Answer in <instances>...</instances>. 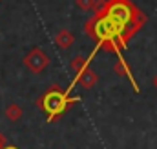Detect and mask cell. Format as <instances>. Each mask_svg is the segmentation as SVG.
<instances>
[{"label": "cell", "instance_id": "cell-1", "mask_svg": "<svg viewBox=\"0 0 157 149\" xmlns=\"http://www.w3.org/2000/svg\"><path fill=\"white\" fill-rule=\"evenodd\" d=\"M22 64H24V67H26L29 73L40 74L42 71H46V69L49 67L51 60H49L48 53H46L42 47H31V49L26 53Z\"/></svg>", "mask_w": 157, "mask_h": 149}, {"label": "cell", "instance_id": "cell-2", "mask_svg": "<svg viewBox=\"0 0 157 149\" xmlns=\"http://www.w3.org/2000/svg\"><path fill=\"white\" fill-rule=\"evenodd\" d=\"M39 106H44L46 111H49V113H62V109L66 107V102H64L62 95H59V93H49V95H46L44 102L40 100Z\"/></svg>", "mask_w": 157, "mask_h": 149}, {"label": "cell", "instance_id": "cell-3", "mask_svg": "<svg viewBox=\"0 0 157 149\" xmlns=\"http://www.w3.org/2000/svg\"><path fill=\"white\" fill-rule=\"evenodd\" d=\"M77 82L82 89H93V87L97 85V82H99V76H97V73H95L93 69H90V67L86 66V67L77 74Z\"/></svg>", "mask_w": 157, "mask_h": 149}, {"label": "cell", "instance_id": "cell-4", "mask_svg": "<svg viewBox=\"0 0 157 149\" xmlns=\"http://www.w3.org/2000/svg\"><path fill=\"white\" fill-rule=\"evenodd\" d=\"M53 42L60 49H70L75 44V37H73V33L70 29H59L55 33V37H53Z\"/></svg>", "mask_w": 157, "mask_h": 149}, {"label": "cell", "instance_id": "cell-5", "mask_svg": "<svg viewBox=\"0 0 157 149\" xmlns=\"http://www.w3.org/2000/svg\"><path fill=\"white\" fill-rule=\"evenodd\" d=\"M22 116H24V111H22V107L18 104H9L6 107V118L9 122H20Z\"/></svg>", "mask_w": 157, "mask_h": 149}, {"label": "cell", "instance_id": "cell-6", "mask_svg": "<svg viewBox=\"0 0 157 149\" xmlns=\"http://www.w3.org/2000/svg\"><path fill=\"white\" fill-rule=\"evenodd\" d=\"M88 66V62H86V58L84 56H80V55H77V56H73L71 60H70V69H71V73L78 74L84 67Z\"/></svg>", "mask_w": 157, "mask_h": 149}, {"label": "cell", "instance_id": "cell-7", "mask_svg": "<svg viewBox=\"0 0 157 149\" xmlns=\"http://www.w3.org/2000/svg\"><path fill=\"white\" fill-rule=\"evenodd\" d=\"M95 0H75V5L80 11H93L95 9Z\"/></svg>", "mask_w": 157, "mask_h": 149}, {"label": "cell", "instance_id": "cell-8", "mask_svg": "<svg viewBox=\"0 0 157 149\" xmlns=\"http://www.w3.org/2000/svg\"><path fill=\"white\" fill-rule=\"evenodd\" d=\"M113 71L119 74V76H128V71L124 69V64H122V60H119L113 64Z\"/></svg>", "mask_w": 157, "mask_h": 149}, {"label": "cell", "instance_id": "cell-9", "mask_svg": "<svg viewBox=\"0 0 157 149\" xmlns=\"http://www.w3.org/2000/svg\"><path fill=\"white\" fill-rule=\"evenodd\" d=\"M4 147H6V136L0 133V149H4Z\"/></svg>", "mask_w": 157, "mask_h": 149}, {"label": "cell", "instance_id": "cell-10", "mask_svg": "<svg viewBox=\"0 0 157 149\" xmlns=\"http://www.w3.org/2000/svg\"><path fill=\"white\" fill-rule=\"evenodd\" d=\"M152 84H154V87H155V89H157V74H155V76H154V78H152Z\"/></svg>", "mask_w": 157, "mask_h": 149}, {"label": "cell", "instance_id": "cell-11", "mask_svg": "<svg viewBox=\"0 0 157 149\" xmlns=\"http://www.w3.org/2000/svg\"><path fill=\"white\" fill-rule=\"evenodd\" d=\"M4 149H17V147H4Z\"/></svg>", "mask_w": 157, "mask_h": 149}, {"label": "cell", "instance_id": "cell-12", "mask_svg": "<svg viewBox=\"0 0 157 149\" xmlns=\"http://www.w3.org/2000/svg\"><path fill=\"white\" fill-rule=\"evenodd\" d=\"M0 2H2V0H0Z\"/></svg>", "mask_w": 157, "mask_h": 149}]
</instances>
